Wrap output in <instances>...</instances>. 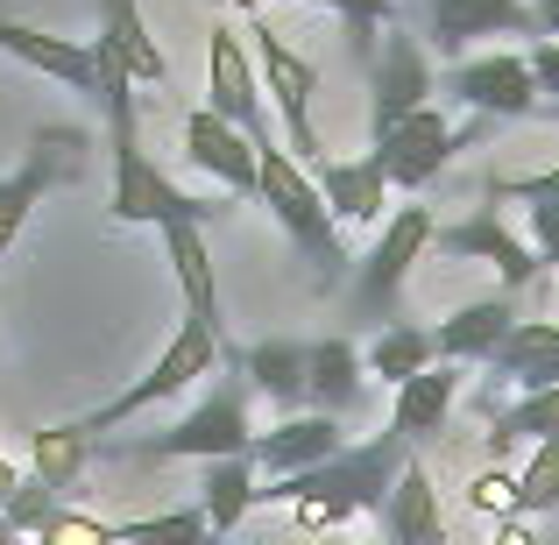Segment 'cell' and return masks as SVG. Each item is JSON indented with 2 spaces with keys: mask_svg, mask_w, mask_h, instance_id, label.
Wrapping results in <instances>:
<instances>
[{
  "mask_svg": "<svg viewBox=\"0 0 559 545\" xmlns=\"http://www.w3.org/2000/svg\"><path fill=\"white\" fill-rule=\"evenodd\" d=\"M559 510V439L532 447V461L518 467V518H546Z\"/></svg>",
  "mask_w": 559,
  "mask_h": 545,
  "instance_id": "obj_33",
  "label": "cell"
},
{
  "mask_svg": "<svg viewBox=\"0 0 559 545\" xmlns=\"http://www.w3.org/2000/svg\"><path fill=\"white\" fill-rule=\"evenodd\" d=\"M552 121H559V107H552Z\"/></svg>",
  "mask_w": 559,
  "mask_h": 545,
  "instance_id": "obj_46",
  "label": "cell"
},
{
  "mask_svg": "<svg viewBox=\"0 0 559 545\" xmlns=\"http://www.w3.org/2000/svg\"><path fill=\"white\" fill-rule=\"evenodd\" d=\"M93 447H99V439L85 433L79 418L43 425V433H36V447H28V467H36V475L50 482L57 496H64V489H79V475H85V461H93Z\"/></svg>",
  "mask_w": 559,
  "mask_h": 545,
  "instance_id": "obj_30",
  "label": "cell"
},
{
  "mask_svg": "<svg viewBox=\"0 0 559 545\" xmlns=\"http://www.w3.org/2000/svg\"><path fill=\"white\" fill-rule=\"evenodd\" d=\"M496 545H538L532 538V518H496Z\"/></svg>",
  "mask_w": 559,
  "mask_h": 545,
  "instance_id": "obj_40",
  "label": "cell"
},
{
  "mask_svg": "<svg viewBox=\"0 0 559 545\" xmlns=\"http://www.w3.org/2000/svg\"><path fill=\"white\" fill-rule=\"evenodd\" d=\"M382 538L390 545H447V510H439V489L418 461L396 475L390 503H382Z\"/></svg>",
  "mask_w": 559,
  "mask_h": 545,
  "instance_id": "obj_24",
  "label": "cell"
},
{
  "mask_svg": "<svg viewBox=\"0 0 559 545\" xmlns=\"http://www.w3.org/2000/svg\"><path fill=\"white\" fill-rule=\"evenodd\" d=\"M326 545H347V538H326Z\"/></svg>",
  "mask_w": 559,
  "mask_h": 545,
  "instance_id": "obj_45",
  "label": "cell"
},
{
  "mask_svg": "<svg viewBox=\"0 0 559 545\" xmlns=\"http://www.w3.org/2000/svg\"><path fill=\"white\" fill-rule=\"evenodd\" d=\"M532 14H538V28H546V36L559 28V0H532Z\"/></svg>",
  "mask_w": 559,
  "mask_h": 545,
  "instance_id": "obj_41",
  "label": "cell"
},
{
  "mask_svg": "<svg viewBox=\"0 0 559 545\" xmlns=\"http://www.w3.org/2000/svg\"><path fill=\"white\" fill-rule=\"evenodd\" d=\"M107 156H114V191H107V220L114 227H178V220H199V227H213L227 205L219 199H199V191H185L178 178H164V170L150 164V150H142V121H121L107 128Z\"/></svg>",
  "mask_w": 559,
  "mask_h": 545,
  "instance_id": "obj_4",
  "label": "cell"
},
{
  "mask_svg": "<svg viewBox=\"0 0 559 545\" xmlns=\"http://www.w3.org/2000/svg\"><path fill=\"white\" fill-rule=\"evenodd\" d=\"M312 178H319V191H326V205H333L341 227H376L382 213H396L390 178L376 170V156H326Z\"/></svg>",
  "mask_w": 559,
  "mask_h": 545,
  "instance_id": "obj_20",
  "label": "cell"
},
{
  "mask_svg": "<svg viewBox=\"0 0 559 545\" xmlns=\"http://www.w3.org/2000/svg\"><path fill=\"white\" fill-rule=\"evenodd\" d=\"M227 362V333L219 327H205V319H178V333L164 341V355H156L150 368H142L135 382H128L121 396H107L99 411H85V433H114V425H128V418H142V411H156V404H170V396H185L191 382H205L213 368Z\"/></svg>",
  "mask_w": 559,
  "mask_h": 545,
  "instance_id": "obj_5",
  "label": "cell"
},
{
  "mask_svg": "<svg viewBox=\"0 0 559 545\" xmlns=\"http://www.w3.org/2000/svg\"><path fill=\"white\" fill-rule=\"evenodd\" d=\"M28 545H121V524H107V518H93V510H71V503H57L50 518L28 532Z\"/></svg>",
  "mask_w": 559,
  "mask_h": 545,
  "instance_id": "obj_32",
  "label": "cell"
},
{
  "mask_svg": "<svg viewBox=\"0 0 559 545\" xmlns=\"http://www.w3.org/2000/svg\"><path fill=\"white\" fill-rule=\"evenodd\" d=\"M0 545H22V532H14V524H8V518H0Z\"/></svg>",
  "mask_w": 559,
  "mask_h": 545,
  "instance_id": "obj_43",
  "label": "cell"
},
{
  "mask_svg": "<svg viewBox=\"0 0 559 545\" xmlns=\"http://www.w3.org/2000/svg\"><path fill=\"white\" fill-rule=\"evenodd\" d=\"M164 256H170V276H178V291H185V319H205V327L227 333V319H219V284H213V248H205L199 220L164 227Z\"/></svg>",
  "mask_w": 559,
  "mask_h": 545,
  "instance_id": "obj_23",
  "label": "cell"
},
{
  "mask_svg": "<svg viewBox=\"0 0 559 545\" xmlns=\"http://www.w3.org/2000/svg\"><path fill=\"white\" fill-rule=\"evenodd\" d=\"M248 376H241V362H234V347H227V362H219V376H213V390L199 396V404L185 411L170 433H150V439H128V447H99V453H121V461H234V453H248L255 447V418H248Z\"/></svg>",
  "mask_w": 559,
  "mask_h": 545,
  "instance_id": "obj_3",
  "label": "cell"
},
{
  "mask_svg": "<svg viewBox=\"0 0 559 545\" xmlns=\"http://www.w3.org/2000/svg\"><path fill=\"white\" fill-rule=\"evenodd\" d=\"M248 376V390L270 396L276 411H298L305 404V368H312V347L305 341H255L248 355H234Z\"/></svg>",
  "mask_w": 559,
  "mask_h": 545,
  "instance_id": "obj_27",
  "label": "cell"
},
{
  "mask_svg": "<svg viewBox=\"0 0 559 545\" xmlns=\"http://www.w3.org/2000/svg\"><path fill=\"white\" fill-rule=\"evenodd\" d=\"M524 64H532L538 93L559 107V36H532V43H524Z\"/></svg>",
  "mask_w": 559,
  "mask_h": 545,
  "instance_id": "obj_38",
  "label": "cell"
},
{
  "mask_svg": "<svg viewBox=\"0 0 559 545\" xmlns=\"http://www.w3.org/2000/svg\"><path fill=\"white\" fill-rule=\"evenodd\" d=\"M518 327V291H503L496 284L489 298H475V305H461V312H447L432 327V347H439V362H489L496 347H503V333Z\"/></svg>",
  "mask_w": 559,
  "mask_h": 545,
  "instance_id": "obj_19",
  "label": "cell"
},
{
  "mask_svg": "<svg viewBox=\"0 0 559 545\" xmlns=\"http://www.w3.org/2000/svg\"><path fill=\"white\" fill-rule=\"evenodd\" d=\"M347 447V425L333 418V411H290L284 425H270V433H255V447H248V461L262 467L270 482L284 475H305V467L333 461V453Z\"/></svg>",
  "mask_w": 559,
  "mask_h": 545,
  "instance_id": "obj_17",
  "label": "cell"
},
{
  "mask_svg": "<svg viewBox=\"0 0 559 545\" xmlns=\"http://www.w3.org/2000/svg\"><path fill=\"white\" fill-rule=\"evenodd\" d=\"M0 50H8L14 64L43 71V79L71 85V93L99 99V50H93V43H79V36H43V28L8 22V14H0Z\"/></svg>",
  "mask_w": 559,
  "mask_h": 545,
  "instance_id": "obj_18",
  "label": "cell"
},
{
  "mask_svg": "<svg viewBox=\"0 0 559 545\" xmlns=\"http://www.w3.org/2000/svg\"><path fill=\"white\" fill-rule=\"evenodd\" d=\"M57 503H64V496H57V489H50V482H43V475H36V467H28V475H22V482H14V496H8V503H0V518H8V524H14V532H22V538H28V532H36V524H43V518H50V510H57Z\"/></svg>",
  "mask_w": 559,
  "mask_h": 545,
  "instance_id": "obj_34",
  "label": "cell"
},
{
  "mask_svg": "<svg viewBox=\"0 0 559 545\" xmlns=\"http://www.w3.org/2000/svg\"><path fill=\"white\" fill-rule=\"evenodd\" d=\"M219 8H234V14H248V22H255V14L270 8V0H219Z\"/></svg>",
  "mask_w": 559,
  "mask_h": 545,
  "instance_id": "obj_42",
  "label": "cell"
},
{
  "mask_svg": "<svg viewBox=\"0 0 559 545\" xmlns=\"http://www.w3.org/2000/svg\"><path fill=\"white\" fill-rule=\"evenodd\" d=\"M390 8L396 0H333V14L347 22V43H355L361 64H376V28L390 22Z\"/></svg>",
  "mask_w": 559,
  "mask_h": 545,
  "instance_id": "obj_36",
  "label": "cell"
},
{
  "mask_svg": "<svg viewBox=\"0 0 559 545\" xmlns=\"http://www.w3.org/2000/svg\"><path fill=\"white\" fill-rule=\"evenodd\" d=\"M432 93H439V71H432L425 36H404V28H396V36L376 50V64H369V142L390 135V128L411 121V114H425Z\"/></svg>",
  "mask_w": 559,
  "mask_h": 545,
  "instance_id": "obj_11",
  "label": "cell"
},
{
  "mask_svg": "<svg viewBox=\"0 0 559 545\" xmlns=\"http://www.w3.org/2000/svg\"><path fill=\"white\" fill-rule=\"evenodd\" d=\"M411 467V439L382 425L361 447H341L333 461L305 467V475H284L262 489V503H284L298 518V532H341L347 518H382L396 475Z\"/></svg>",
  "mask_w": 559,
  "mask_h": 545,
  "instance_id": "obj_1",
  "label": "cell"
},
{
  "mask_svg": "<svg viewBox=\"0 0 559 545\" xmlns=\"http://www.w3.org/2000/svg\"><path fill=\"white\" fill-rule=\"evenodd\" d=\"M262 503V467L248 461V453H234V461H205V482H199V510L205 524H213L219 538L241 532V518Z\"/></svg>",
  "mask_w": 559,
  "mask_h": 545,
  "instance_id": "obj_25",
  "label": "cell"
},
{
  "mask_svg": "<svg viewBox=\"0 0 559 545\" xmlns=\"http://www.w3.org/2000/svg\"><path fill=\"white\" fill-rule=\"evenodd\" d=\"M369 376H382L390 382V390H404L411 376H418V368H432L439 362V347H432V327H411V319H390V327L376 333L369 341Z\"/></svg>",
  "mask_w": 559,
  "mask_h": 545,
  "instance_id": "obj_29",
  "label": "cell"
},
{
  "mask_svg": "<svg viewBox=\"0 0 559 545\" xmlns=\"http://www.w3.org/2000/svg\"><path fill=\"white\" fill-rule=\"evenodd\" d=\"M121 545H219V532L205 524L199 503H185V510H156V518H128Z\"/></svg>",
  "mask_w": 559,
  "mask_h": 545,
  "instance_id": "obj_31",
  "label": "cell"
},
{
  "mask_svg": "<svg viewBox=\"0 0 559 545\" xmlns=\"http://www.w3.org/2000/svg\"><path fill=\"white\" fill-rule=\"evenodd\" d=\"M489 199H524V205H559V164L524 170V178H489Z\"/></svg>",
  "mask_w": 559,
  "mask_h": 545,
  "instance_id": "obj_37",
  "label": "cell"
},
{
  "mask_svg": "<svg viewBox=\"0 0 559 545\" xmlns=\"http://www.w3.org/2000/svg\"><path fill=\"white\" fill-rule=\"evenodd\" d=\"M425 28L447 64H461L481 36H546L524 0H425Z\"/></svg>",
  "mask_w": 559,
  "mask_h": 545,
  "instance_id": "obj_15",
  "label": "cell"
},
{
  "mask_svg": "<svg viewBox=\"0 0 559 545\" xmlns=\"http://www.w3.org/2000/svg\"><path fill=\"white\" fill-rule=\"evenodd\" d=\"M432 248H439V256H453V262H489L503 291H532L538 276H546L538 248L524 241L518 227H503L496 199H489V205H475L467 220H453V227H439V234H432Z\"/></svg>",
  "mask_w": 559,
  "mask_h": 545,
  "instance_id": "obj_13",
  "label": "cell"
},
{
  "mask_svg": "<svg viewBox=\"0 0 559 545\" xmlns=\"http://www.w3.org/2000/svg\"><path fill=\"white\" fill-rule=\"evenodd\" d=\"M432 234H439V220L425 213V205H396V213L382 220L376 248L355 262V276H347V312H355L361 327L382 333L396 319V298H404V284H411V262L432 248Z\"/></svg>",
  "mask_w": 559,
  "mask_h": 545,
  "instance_id": "obj_6",
  "label": "cell"
},
{
  "mask_svg": "<svg viewBox=\"0 0 559 545\" xmlns=\"http://www.w3.org/2000/svg\"><path fill=\"white\" fill-rule=\"evenodd\" d=\"M481 128H496V121H481V114H475V128H453L439 107H425V114H411V121H396L390 135H376L369 156H376L382 178H390V191H425L439 170L453 164V156L467 150V142L481 135Z\"/></svg>",
  "mask_w": 559,
  "mask_h": 545,
  "instance_id": "obj_9",
  "label": "cell"
},
{
  "mask_svg": "<svg viewBox=\"0 0 559 545\" xmlns=\"http://www.w3.org/2000/svg\"><path fill=\"white\" fill-rule=\"evenodd\" d=\"M453 404H461V368H453V362H432V368H418V376L396 390V404H390V433H404L411 447H425L432 433H447Z\"/></svg>",
  "mask_w": 559,
  "mask_h": 545,
  "instance_id": "obj_21",
  "label": "cell"
},
{
  "mask_svg": "<svg viewBox=\"0 0 559 545\" xmlns=\"http://www.w3.org/2000/svg\"><path fill=\"white\" fill-rule=\"evenodd\" d=\"M99 36L121 50V64L135 71V85H170V64L156 50L150 22H142V0H99Z\"/></svg>",
  "mask_w": 559,
  "mask_h": 545,
  "instance_id": "obj_28",
  "label": "cell"
},
{
  "mask_svg": "<svg viewBox=\"0 0 559 545\" xmlns=\"http://www.w3.org/2000/svg\"><path fill=\"white\" fill-rule=\"evenodd\" d=\"M467 503H475L481 518H518V467H510V461L481 467V475L467 482Z\"/></svg>",
  "mask_w": 559,
  "mask_h": 545,
  "instance_id": "obj_35",
  "label": "cell"
},
{
  "mask_svg": "<svg viewBox=\"0 0 559 545\" xmlns=\"http://www.w3.org/2000/svg\"><path fill=\"white\" fill-rule=\"evenodd\" d=\"M255 199L270 205V220L290 234V248L305 256V270H312L319 291H341L347 276H355V262H347V248H341V220H333L326 191H319V178L284 150V142H270V150H262Z\"/></svg>",
  "mask_w": 559,
  "mask_h": 545,
  "instance_id": "obj_2",
  "label": "cell"
},
{
  "mask_svg": "<svg viewBox=\"0 0 559 545\" xmlns=\"http://www.w3.org/2000/svg\"><path fill=\"white\" fill-rule=\"evenodd\" d=\"M85 156H93V135H85V128H36L22 170L0 178V262H8V248L22 241L28 213H36L57 185H79L85 178Z\"/></svg>",
  "mask_w": 559,
  "mask_h": 545,
  "instance_id": "obj_8",
  "label": "cell"
},
{
  "mask_svg": "<svg viewBox=\"0 0 559 545\" xmlns=\"http://www.w3.org/2000/svg\"><path fill=\"white\" fill-rule=\"evenodd\" d=\"M248 50H255V71H262V93H270L276 121H284V150L298 156L305 170H319V164H326V142H319V128H312L319 64L290 50V43L276 36L270 22H262V14H255V28H248Z\"/></svg>",
  "mask_w": 559,
  "mask_h": 545,
  "instance_id": "obj_7",
  "label": "cell"
},
{
  "mask_svg": "<svg viewBox=\"0 0 559 545\" xmlns=\"http://www.w3.org/2000/svg\"><path fill=\"white\" fill-rule=\"evenodd\" d=\"M205 107L219 121H234L255 150H270L276 128H270V99H262V71H255V50H248L234 28H213L205 43Z\"/></svg>",
  "mask_w": 559,
  "mask_h": 545,
  "instance_id": "obj_10",
  "label": "cell"
},
{
  "mask_svg": "<svg viewBox=\"0 0 559 545\" xmlns=\"http://www.w3.org/2000/svg\"><path fill=\"white\" fill-rule=\"evenodd\" d=\"M524 241L538 248V262H546V276L559 270V205H532V234Z\"/></svg>",
  "mask_w": 559,
  "mask_h": 545,
  "instance_id": "obj_39",
  "label": "cell"
},
{
  "mask_svg": "<svg viewBox=\"0 0 559 545\" xmlns=\"http://www.w3.org/2000/svg\"><path fill=\"white\" fill-rule=\"evenodd\" d=\"M489 396H481V418H489L496 390L510 396H532V390H552L559 382V319H518V327L503 333V347H496L489 362Z\"/></svg>",
  "mask_w": 559,
  "mask_h": 545,
  "instance_id": "obj_16",
  "label": "cell"
},
{
  "mask_svg": "<svg viewBox=\"0 0 559 545\" xmlns=\"http://www.w3.org/2000/svg\"><path fill=\"white\" fill-rule=\"evenodd\" d=\"M481 439H489V461H510L518 447H546V439H559V382H552V390H532V396L496 404Z\"/></svg>",
  "mask_w": 559,
  "mask_h": 545,
  "instance_id": "obj_26",
  "label": "cell"
},
{
  "mask_svg": "<svg viewBox=\"0 0 559 545\" xmlns=\"http://www.w3.org/2000/svg\"><path fill=\"white\" fill-rule=\"evenodd\" d=\"M305 8H333V0H305Z\"/></svg>",
  "mask_w": 559,
  "mask_h": 545,
  "instance_id": "obj_44",
  "label": "cell"
},
{
  "mask_svg": "<svg viewBox=\"0 0 559 545\" xmlns=\"http://www.w3.org/2000/svg\"><path fill=\"white\" fill-rule=\"evenodd\" d=\"M185 164L199 170V178H213L219 191H234V199H255L262 150L234 121H219L213 107H191L185 114Z\"/></svg>",
  "mask_w": 559,
  "mask_h": 545,
  "instance_id": "obj_14",
  "label": "cell"
},
{
  "mask_svg": "<svg viewBox=\"0 0 559 545\" xmlns=\"http://www.w3.org/2000/svg\"><path fill=\"white\" fill-rule=\"evenodd\" d=\"M361 396H369V362L355 355V341H312V368H305V404L312 411H333V418H347V411H361Z\"/></svg>",
  "mask_w": 559,
  "mask_h": 545,
  "instance_id": "obj_22",
  "label": "cell"
},
{
  "mask_svg": "<svg viewBox=\"0 0 559 545\" xmlns=\"http://www.w3.org/2000/svg\"><path fill=\"white\" fill-rule=\"evenodd\" d=\"M447 93L461 99V107H475L481 121H532V114L546 107V93H538L524 50H489V57L447 64Z\"/></svg>",
  "mask_w": 559,
  "mask_h": 545,
  "instance_id": "obj_12",
  "label": "cell"
}]
</instances>
